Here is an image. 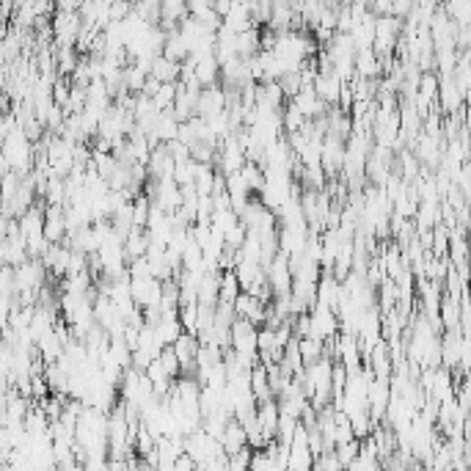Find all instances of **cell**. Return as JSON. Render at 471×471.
<instances>
[{
    "mask_svg": "<svg viewBox=\"0 0 471 471\" xmlns=\"http://www.w3.org/2000/svg\"><path fill=\"white\" fill-rule=\"evenodd\" d=\"M306 314H309V325H312L309 337L320 339V342H328V339H334L339 334V320H337L334 309H328L322 303H312Z\"/></svg>",
    "mask_w": 471,
    "mask_h": 471,
    "instance_id": "1",
    "label": "cell"
},
{
    "mask_svg": "<svg viewBox=\"0 0 471 471\" xmlns=\"http://www.w3.org/2000/svg\"><path fill=\"white\" fill-rule=\"evenodd\" d=\"M436 102H439V108L446 113V116H452V113H460L463 111V102H466V94L458 89V83L452 80V75H446V77H439V92H436Z\"/></svg>",
    "mask_w": 471,
    "mask_h": 471,
    "instance_id": "2",
    "label": "cell"
},
{
    "mask_svg": "<svg viewBox=\"0 0 471 471\" xmlns=\"http://www.w3.org/2000/svg\"><path fill=\"white\" fill-rule=\"evenodd\" d=\"M314 94L320 96L328 108L331 105H337L339 102V94H342V80L334 75V69H317V75H314V83H312Z\"/></svg>",
    "mask_w": 471,
    "mask_h": 471,
    "instance_id": "3",
    "label": "cell"
},
{
    "mask_svg": "<svg viewBox=\"0 0 471 471\" xmlns=\"http://www.w3.org/2000/svg\"><path fill=\"white\" fill-rule=\"evenodd\" d=\"M306 237H309V226L306 223H301V226H279V251L284 256L303 253Z\"/></svg>",
    "mask_w": 471,
    "mask_h": 471,
    "instance_id": "4",
    "label": "cell"
},
{
    "mask_svg": "<svg viewBox=\"0 0 471 471\" xmlns=\"http://www.w3.org/2000/svg\"><path fill=\"white\" fill-rule=\"evenodd\" d=\"M220 111H226V92L220 89V83L201 89L199 92V102H196V116L207 119V116H215Z\"/></svg>",
    "mask_w": 471,
    "mask_h": 471,
    "instance_id": "5",
    "label": "cell"
},
{
    "mask_svg": "<svg viewBox=\"0 0 471 471\" xmlns=\"http://www.w3.org/2000/svg\"><path fill=\"white\" fill-rule=\"evenodd\" d=\"M298 111H301V116L306 119V122H312V119H317V116H322L325 111H328V105L320 99V96L314 94L312 86H303V89H298V94L289 99Z\"/></svg>",
    "mask_w": 471,
    "mask_h": 471,
    "instance_id": "6",
    "label": "cell"
},
{
    "mask_svg": "<svg viewBox=\"0 0 471 471\" xmlns=\"http://www.w3.org/2000/svg\"><path fill=\"white\" fill-rule=\"evenodd\" d=\"M342 301V282L334 279L331 273H322L317 279V287H314V303H322L328 309H337V303Z\"/></svg>",
    "mask_w": 471,
    "mask_h": 471,
    "instance_id": "7",
    "label": "cell"
},
{
    "mask_svg": "<svg viewBox=\"0 0 471 471\" xmlns=\"http://www.w3.org/2000/svg\"><path fill=\"white\" fill-rule=\"evenodd\" d=\"M193 61V72H196V83L199 89H207V86H215L220 77V66L215 61V56H188Z\"/></svg>",
    "mask_w": 471,
    "mask_h": 471,
    "instance_id": "8",
    "label": "cell"
},
{
    "mask_svg": "<svg viewBox=\"0 0 471 471\" xmlns=\"http://www.w3.org/2000/svg\"><path fill=\"white\" fill-rule=\"evenodd\" d=\"M146 174H149V180H174V160L168 157V152H165V146L160 144V146H155L152 152H149V160H146Z\"/></svg>",
    "mask_w": 471,
    "mask_h": 471,
    "instance_id": "9",
    "label": "cell"
},
{
    "mask_svg": "<svg viewBox=\"0 0 471 471\" xmlns=\"http://www.w3.org/2000/svg\"><path fill=\"white\" fill-rule=\"evenodd\" d=\"M353 66H356V75L364 77V80H377L383 75V63H380V58H377V53L372 47L358 50L356 58H353Z\"/></svg>",
    "mask_w": 471,
    "mask_h": 471,
    "instance_id": "10",
    "label": "cell"
},
{
    "mask_svg": "<svg viewBox=\"0 0 471 471\" xmlns=\"http://www.w3.org/2000/svg\"><path fill=\"white\" fill-rule=\"evenodd\" d=\"M155 334L157 339H160V345L163 347H171L177 342V337L182 334V325H180V317L177 312H160L155 322Z\"/></svg>",
    "mask_w": 471,
    "mask_h": 471,
    "instance_id": "11",
    "label": "cell"
},
{
    "mask_svg": "<svg viewBox=\"0 0 471 471\" xmlns=\"http://www.w3.org/2000/svg\"><path fill=\"white\" fill-rule=\"evenodd\" d=\"M439 322L446 331H460V298H449L441 292Z\"/></svg>",
    "mask_w": 471,
    "mask_h": 471,
    "instance_id": "12",
    "label": "cell"
},
{
    "mask_svg": "<svg viewBox=\"0 0 471 471\" xmlns=\"http://www.w3.org/2000/svg\"><path fill=\"white\" fill-rule=\"evenodd\" d=\"M188 14L196 23H201L204 28H210V31H218L220 28V17L213 11V3H210V0H190Z\"/></svg>",
    "mask_w": 471,
    "mask_h": 471,
    "instance_id": "13",
    "label": "cell"
},
{
    "mask_svg": "<svg viewBox=\"0 0 471 471\" xmlns=\"http://www.w3.org/2000/svg\"><path fill=\"white\" fill-rule=\"evenodd\" d=\"M249 383H251V394H253V400H256V406H259V403H268V400H276V397H273V389H270V377H268L262 364H256L251 370Z\"/></svg>",
    "mask_w": 471,
    "mask_h": 471,
    "instance_id": "14",
    "label": "cell"
},
{
    "mask_svg": "<svg viewBox=\"0 0 471 471\" xmlns=\"http://www.w3.org/2000/svg\"><path fill=\"white\" fill-rule=\"evenodd\" d=\"M160 56H165L168 61H174V63H182L188 58V42L182 39V33L177 31V28L165 33V42H163V53H160Z\"/></svg>",
    "mask_w": 471,
    "mask_h": 471,
    "instance_id": "15",
    "label": "cell"
},
{
    "mask_svg": "<svg viewBox=\"0 0 471 471\" xmlns=\"http://www.w3.org/2000/svg\"><path fill=\"white\" fill-rule=\"evenodd\" d=\"M177 132H180V122H177V116L171 113V108H168V111H160V113H157V122H155V132H152L157 144H168V141H174Z\"/></svg>",
    "mask_w": 471,
    "mask_h": 471,
    "instance_id": "16",
    "label": "cell"
},
{
    "mask_svg": "<svg viewBox=\"0 0 471 471\" xmlns=\"http://www.w3.org/2000/svg\"><path fill=\"white\" fill-rule=\"evenodd\" d=\"M146 246H149V237H146V232L144 229H138V226H132L130 232L125 234V256L127 262L130 259H138V256H144L146 253Z\"/></svg>",
    "mask_w": 471,
    "mask_h": 471,
    "instance_id": "17",
    "label": "cell"
},
{
    "mask_svg": "<svg viewBox=\"0 0 471 471\" xmlns=\"http://www.w3.org/2000/svg\"><path fill=\"white\" fill-rule=\"evenodd\" d=\"M149 75L160 80V83H177V77H180V63L168 61L165 56H157L152 66H149Z\"/></svg>",
    "mask_w": 471,
    "mask_h": 471,
    "instance_id": "18",
    "label": "cell"
},
{
    "mask_svg": "<svg viewBox=\"0 0 471 471\" xmlns=\"http://www.w3.org/2000/svg\"><path fill=\"white\" fill-rule=\"evenodd\" d=\"M441 8L455 25H471V0H449V3H441Z\"/></svg>",
    "mask_w": 471,
    "mask_h": 471,
    "instance_id": "19",
    "label": "cell"
},
{
    "mask_svg": "<svg viewBox=\"0 0 471 471\" xmlns=\"http://www.w3.org/2000/svg\"><path fill=\"white\" fill-rule=\"evenodd\" d=\"M196 171H199V163H196L193 157L177 160V163H174V182H177L180 188H182V185H193Z\"/></svg>",
    "mask_w": 471,
    "mask_h": 471,
    "instance_id": "20",
    "label": "cell"
},
{
    "mask_svg": "<svg viewBox=\"0 0 471 471\" xmlns=\"http://www.w3.org/2000/svg\"><path fill=\"white\" fill-rule=\"evenodd\" d=\"M295 339H298V337H295ZM322 345H325V342H320V339H314V337H301V339H298V353H301L303 367H306V364H314V361L322 356Z\"/></svg>",
    "mask_w": 471,
    "mask_h": 471,
    "instance_id": "21",
    "label": "cell"
},
{
    "mask_svg": "<svg viewBox=\"0 0 471 471\" xmlns=\"http://www.w3.org/2000/svg\"><path fill=\"white\" fill-rule=\"evenodd\" d=\"M253 53H259V28L237 33V56L240 58H251Z\"/></svg>",
    "mask_w": 471,
    "mask_h": 471,
    "instance_id": "22",
    "label": "cell"
},
{
    "mask_svg": "<svg viewBox=\"0 0 471 471\" xmlns=\"http://www.w3.org/2000/svg\"><path fill=\"white\" fill-rule=\"evenodd\" d=\"M149 207H152V201H149L144 193H138V196L132 199V226H138V229H144V226H146Z\"/></svg>",
    "mask_w": 471,
    "mask_h": 471,
    "instance_id": "23",
    "label": "cell"
},
{
    "mask_svg": "<svg viewBox=\"0 0 471 471\" xmlns=\"http://www.w3.org/2000/svg\"><path fill=\"white\" fill-rule=\"evenodd\" d=\"M174 96H177V83H160V89L152 94V102L157 111H168L174 105Z\"/></svg>",
    "mask_w": 471,
    "mask_h": 471,
    "instance_id": "24",
    "label": "cell"
},
{
    "mask_svg": "<svg viewBox=\"0 0 471 471\" xmlns=\"http://www.w3.org/2000/svg\"><path fill=\"white\" fill-rule=\"evenodd\" d=\"M246 234H249V229H246V226H243V223L237 220V223H232V226H229V229L223 232V246H226V249H234V251H237V249L243 246Z\"/></svg>",
    "mask_w": 471,
    "mask_h": 471,
    "instance_id": "25",
    "label": "cell"
},
{
    "mask_svg": "<svg viewBox=\"0 0 471 471\" xmlns=\"http://www.w3.org/2000/svg\"><path fill=\"white\" fill-rule=\"evenodd\" d=\"M63 229H66V226H63V215H61V210L56 207V210H53V213L47 215V223H44V232H47V237L58 240V237H61V234H63Z\"/></svg>",
    "mask_w": 471,
    "mask_h": 471,
    "instance_id": "26",
    "label": "cell"
},
{
    "mask_svg": "<svg viewBox=\"0 0 471 471\" xmlns=\"http://www.w3.org/2000/svg\"><path fill=\"white\" fill-rule=\"evenodd\" d=\"M177 317H180V325H182L185 334H196V303L180 306V309H177Z\"/></svg>",
    "mask_w": 471,
    "mask_h": 471,
    "instance_id": "27",
    "label": "cell"
},
{
    "mask_svg": "<svg viewBox=\"0 0 471 471\" xmlns=\"http://www.w3.org/2000/svg\"><path fill=\"white\" fill-rule=\"evenodd\" d=\"M163 146H165V152H168V157H171L174 163H177V160H185V157H190V149L182 144V141H177V138H174V141H168V144H163Z\"/></svg>",
    "mask_w": 471,
    "mask_h": 471,
    "instance_id": "28",
    "label": "cell"
}]
</instances>
